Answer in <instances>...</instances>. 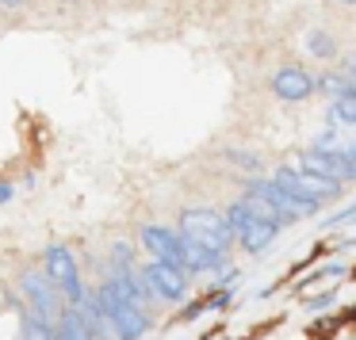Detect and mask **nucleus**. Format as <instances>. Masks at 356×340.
<instances>
[{"instance_id":"4","label":"nucleus","mask_w":356,"mask_h":340,"mask_svg":"<svg viewBox=\"0 0 356 340\" xmlns=\"http://www.w3.org/2000/svg\"><path fill=\"white\" fill-rule=\"evenodd\" d=\"M226 218H230L234 241H238V245L245 248L249 256H264V253L272 248V241L280 237V230H284V226H276V222H264V218H257L241 199H234V203H230Z\"/></svg>"},{"instance_id":"15","label":"nucleus","mask_w":356,"mask_h":340,"mask_svg":"<svg viewBox=\"0 0 356 340\" xmlns=\"http://www.w3.org/2000/svg\"><path fill=\"white\" fill-rule=\"evenodd\" d=\"M226 164H234V169H241V172H249V176H261V169H264V161L257 153H249V149H226Z\"/></svg>"},{"instance_id":"22","label":"nucleus","mask_w":356,"mask_h":340,"mask_svg":"<svg viewBox=\"0 0 356 340\" xmlns=\"http://www.w3.org/2000/svg\"><path fill=\"white\" fill-rule=\"evenodd\" d=\"M345 77L353 80V88H356V65H345Z\"/></svg>"},{"instance_id":"11","label":"nucleus","mask_w":356,"mask_h":340,"mask_svg":"<svg viewBox=\"0 0 356 340\" xmlns=\"http://www.w3.org/2000/svg\"><path fill=\"white\" fill-rule=\"evenodd\" d=\"M314 88H318V80L310 77L307 69H299V65H280V69L272 73V92H276V100H284V103L310 100Z\"/></svg>"},{"instance_id":"5","label":"nucleus","mask_w":356,"mask_h":340,"mask_svg":"<svg viewBox=\"0 0 356 340\" xmlns=\"http://www.w3.org/2000/svg\"><path fill=\"white\" fill-rule=\"evenodd\" d=\"M42 271H47L50 283L65 294V302H70V306H81V298L88 294V287L81 283V264H77V256H73L70 245L54 241V245L42 248Z\"/></svg>"},{"instance_id":"2","label":"nucleus","mask_w":356,"mask_h":340,"mask_svg":"<svg viewBox=\"0 0 356 340\" xmlns=\"http://www.w3.org/2000/svg\"><path fill=\"white\" fill-rule=\"evenodd\" d=\"M92 294H96V302H100V309H104V317H108L111 337L115 340H142L149 329H154V321H149L146 309H138L127 298H119V291L108 283V279H104Z\"/></svg>"},{"instance_id":"3","label":"nucleus","mask_w":356,"mask_h":340,"mask_svg":"<svg viewBox=\"0 0 356 340\" xmlns=\"http://www.w3.org/2000/svg\"><path fill=\"white\" fill-rule=\"evenodd\" d=\"M19 298H24V306L31 309V314H39L42 321H50V325H58V317L70 309L65 294L50 283V275L42 268H27L24 275H19Z\"/></svg>"},{"instance_id":"1","label":"nucleus","mask_w":356,"mask_h":340,"mask_svg":"<svg viewBox=\"0 0 356 340\" xmlns=\"http://www.w3.org/2000/svg\"><path fill=\"white\" fill-rule=\"evenodd\" d=\"M177 230L184 233V241H195V245L215 248V253H230V245H234L230 218H226L222 210H211V207H188V210H180Z\"/></svg>"},{"instance_id":"21","label":"nucleus","mask_w":356,"mask_h":340,"mask_svg":"<svg viewBox=\"0 0 356 340\" xmlns=\"http://www.w3.org/2000/svg\"><path fill=\"white\" fill-rule=\"evenodd\" d=\"M345 153H348V161L356 164V142H348V146H345Z\"/></svg>"},{"instance_id":"10","label":"nucleus","mask_w":356,"mask_h":340,"mask_svg":"<svg viewBox=\"0 0 356 340\" xmlns=\"http://www.w3.org/2000/svg\"><path fill=\"white\" fill-rule=\"evenodd\" d=\"M142 275H146V283H149V291H154L157 302H172V306H180V302L188 298V279H192L188 271L172 268V264L149 260V264H142Z\"/></svg>"},{"instance_id":"14","label":"nucleus","mask_w":356,"mask_h":340,"mask_svg":"<svg viewBox=\"0 0 356 340\" xmlns=\"http://www.w3.org/2000/svg\"><path fill=\"white\" fill-rule=\"evenodd\" d=\"M330 119L337 126H348V130H356V88L345 96H337V100H330Z\"/></svg>"},{"instance_id":"16","label":"nucleus","mask_w":356,"mask_h":340,"mask_svg":"<svg viewBox=\"0 0 356 340\" xmlns=\"http://www.w3.org/2000/svg\"><path fill=\"white\" fill-rule=\"evenodd\" d=\"M307 50L314 58H333V54H337V42H333L330 31H310L307 35Z\"/></svg>"},{"instance_id":"9","label":"nucleus","mask_w":356,"mask_h":340,"mask_svg":"<svg viewBox=\"0 0 356 340\" xmlns=\"http://www.w3.org/2000/svg\"><path fill=\"white\" fill-rule=\"evenodd\" d=\"M299 164L307 172H314V176H325V180H333V184H353L356 180V164L348 161V153H345V146L341 149H302L299 153Z\"/></svg>"},{"instance_id":"18","label":"nucleus","mask_w":356,"mask_h":340,"mask_svg":"<svg viewBox=\"0 0 356 340\" xmlns=\"http://www.w3.org/2000/svg\"><path fill=\"white\" fill-rule=\"evenodd\" d=\"M330 302H333V291H330V294H318V298H310L307 306H310V309H322V306H330Z\"/></svg>"},{"instance_id":"20","label":"nucleus","mask_w":356,"mask_h":340,"mask_svg":"<svg viewBox=\"0 0 356 340\" xmlns=\"http://www.w3.org/2000/svg\"><path fill=\"white\" fill-rule=\"evenodd\" d=\"M0 4H4V8H24L27 0H0Z\"/></svg>"},{"instance_id":"19","label":"nucleus","mask_w":356,"mask_h":340,"mask_svg":"<svg viewBox=\"0 0 356 340\" xmlns=\"http://www.w3.org/2000/svg\"><path fill=\"white\" fill-rule=\"evenodd\" d=\"M12 195H16V187H12V184H0V203H8Z\"/></svg>"},{"instance_id":"23","label":"nucleus","mask_w":356,"mask_h":340,"mask_svg":"<svg viewBox=\"0 0 356 340\" xmlns=\"http://www.w3.org/2000/svg\"><path fill=\"white\" fill-rule=\"evenodd\" d=\"M8 302H12V298H8V294H4V287H0V309L8 306Z\"/></svg>"},{"instance_id":"17","label":"nucleus","mask_w":356,"mask_h":340,"mask_svg":"<svg viewBox=\"0 0 356 340\" xmlns=\"http://www.w3.org/2000/svg\"><path fill=\"white\" fill-rule=\"evenodd\" d=\"M318 88H322V92H330V100H337V96L353 92V80H348L345 73H325V77L318 80Z\"/></svg>"},{"instance_id":"13","label":"nucleus","mask_w":356,"mask_h":340,"mask_svg":"<svg viewBox=\"0 0 356 340\" xmlns=\"http://www.w3.org/2000/svg\"><path fill=\"white\" fill-rule=\"evenodd\" d=\"M138 256H134V245L131 241H115L108 253V275H127V271H138Z\"/></svg>"},{"instance_id":"8","label":"nucleus","mask_w":356,"mask_h":340,"mask_svg":"<svg viewBox=\"0 0 356 340\" xmlns=\"http://www.w3.org/2000/svg\"><path fill=\"white\" fill-rule=\"evenodd\" d=\"M245 192H257L264 203H268L272 210H276L280 218H284V226H295V222H307V218H314L318 210V203H307V199H299V195H291V192H284V187L276 184L272 176H257V180H249V187Z\"/></svg>"},{"instance_id":"12","label":"nucleus","mask_w":356,"mask_h":340,"mask_svg":"<svg viewBox=\"0 0 356 340\" xmlns=\"http://www.w3.org/2000/svg\"><path fill=\"white\" fill-rule=\"evenodd\" d=\"M58 340H96V332L85 325L77 306H70L62 317H58Z\"/></svg>"},{"instance_id":"6","label":"nucleus","mask_w":356,"mask_h":340,"mask_svg":"<svg viewBox=\"0 0 356 340\" xmlns=\"http://www.w3.org/2000/svg\"><path fill=\"white\" fill-rule=\"evenodd\" d=\"M272 180H276L284 192L299 195V199H307V203H318V207H325L330 199H341V184H333V180H325V176H314V172H307L302 164H284V169L272 172Z\"/></svg>"},{"instance_id":"24","label":"nucleus","mask_w":356,"mask_h":340,"mask_svg":"<svg viewBox=\"0 0 356 340\" xmlns=\"http://www.w3.org/2000/svg\"><path fill=\"white\" fill-rule=\"evenodd\" d=\"M341 4H356V0H341Z\"/></svg>"},{"instance_id":"7","label":"nucleus","mask_w":356,"mask_h":340,"mask_svg":"<svg viewBox=\"0 0 356 340\" xmlns=\"http://www.w3.org/2000/svg\"><path fill=\"white\" fill-rule=\"evenodd\" d=\"M138 245L149 253V260H157V264H172V268L188 271L184 233H180L177 226H165V222H149V226H142Z\"/></svg>"}]
</instances>
